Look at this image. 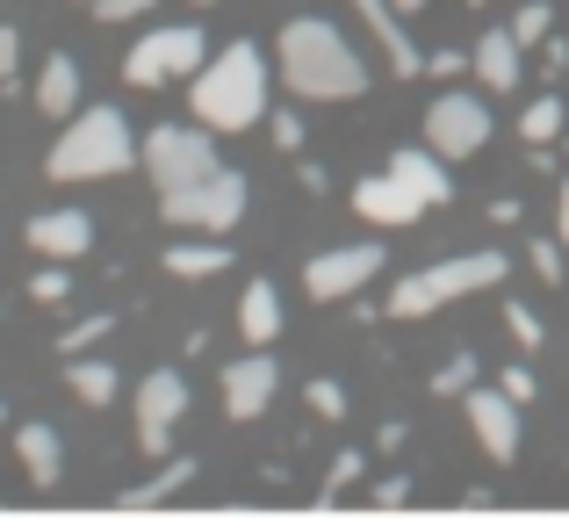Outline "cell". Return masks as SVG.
Segmentation results:
<instances>
[{"label":"cell","instance_id":"cell-37","mask_svg":"<svg viewBox=\"0 0 569 519\" xmlns=\"http://www.w3.org/2000/svg\"><path fill=\"white\" fill-rule=\"evenodd\" d=\"M14 58H22V37H14V22H0V87L14 80Z\"/></svg>","mask_w":569,"mask_h":519},{"label":"cell","instance_id":"cell-43","mask_svg":"<svg viewBox=\"0 0 569 519\" xmlns=\"http://www.w3.org/2000/svg\"><path fill=\"white\" fill-rule=\"evenodd\" d=\"M0 419H8V411H0Z\"/></svg>","mask_w":569,"mask_h":519},{"label":"cell","instance_id":"cell-9","mask_svg":"<svg viewBox=\"0 0 569 519\" xmlns=\"http://www.w3.org/2000/svg\"><path fill=\"white\" fill-rule=\"evenodd\" d=\"M426 144H432L440 159L483 152V144H490V101H483V94H455V87H447V94L426 109Z\"/></svg>","mask_w":569,"mask_h":519},{"label":"cell","instance_id":"cell-29","mask_svg":"<svg viewBox=\"0 0 569 519\" xmlns=\"http://www.w3.org/2000/svg\"><path fill=\"white\" fill-rule=\"evenodd\" d=\"M562 253H569L562 239H533V253H527V260H533V275H541L548 289H556V281H562Z\"/></svg>","mask_w":569,"mask_h":519},{"label":"cell","instance_id":"cell-25","mask_svg":"<svg viewBox=\"0 0 569 519\" xmlns=\"http://www.w3.org/2000/svg\"><path fill=\"white\" fill-rule=\"evenodd\" d=\"M519 138H527V144H556V138H562V101H556V94L527 101V116H519Z\"/></svg>","mask_w":569,"mask_h":519},{"label":"cell","instance_id":"cell-10","mask_svg":"<svg viewBox=\"0 0 569 519\" xmlns=\"http://www.w3.org/2000/svg\"><path fill=\"white\" fill-rule=\"evenodd\" d=\"M376 275H382V246H332V253H318L303 267V289L318 296V303H347V296L368 289Z\"/></svg>","mask_w":569,"mask_h":519},{"label":"cell","instance_id":"cell-5","mask_svg":"<svg viewBox=\"0 0 569 519\" xmlns=\"http://www.w3.org/2000/svg\"><path fill=\"white\" fill-rule=\"evenodd\" d=\"M246 202H252L246 173L217 167V173H202V181H188V188H167V196H159V217H167L173 231H209V239H217V231H238Z\"/></svg>","mask_w":569,"mask_h":519},{"label":"cell","instance_id":"cell-12","mask_svg":"<svg viewBox=\"0 0 569 519\" xmlns=\"http://www.w3.org/2000/svg\"><path fill=\"white\" fill-rule=\"evenodd\" d=\"M274 390H281L274 353H238V361L223 368V411H231L238 426H246V419H260V411L274 405Z\"/></svg>","mask_w":569,"mask_h":519},{"label":"cell","instance_id":"cell-30","mask_svg":"<svg viewBox=\"0 0 569 519\" xmlns=\"http://www.w3.org/2000/svg\"><path fill=\"white\" fill-rule=\"evenodd\" d=\"M303 397H310V411H318V419H347V390H339V382H325V376H318Z\"/></svg>","mask_w":569,"mask_h":519},{"label":"cell","instance_id":"cell-15","mask_svg":"<svg viewBox=\"0 0 569 519\" xmlns=\"http://www.w3.org/2000/svg\"><path fill=\"white\" fill-rule=\"evenodd\" d=\"M519 58H527V43H519L512 29H483V37H476V51H469V72L490 87V94H512L519 72H527Z\"/></svg>","mask_w":569,"mask_h":519},{"label":"cell","instance_id":"cell-23","mask_svg":"<svg viewBox=\"0 0 569 519\" xmlns=\"http://www.w3.org/2000/svg\"><path fill=\"white\" fill-rule=\"evenodd\" d=\"M194 483V455H173L159 477H144V483H130L123 491V506H159V498H173V491H188Z\"/></svg>","mask_w":569,"mask_h":519},{"label":"cell","instance_id":"cell-14","mask_svg":"<svg viewBox=\"0 0 569 519\" xmlns=\"http://www.w3.org/2000/svg\"><path fill=\"white\" fill-rule=\"evenodd\" d=\"M29 246L43 260H80V253H94V217L87 210H43V217H29Z\"/></svg>","mask_w":569,"mask_h":519},{"label":"cell","instance_id":"cell-18","mask_svg":"<svg viewBox=\"0 0 569 519\" xmlns=\"http://www.w3.org/2000/svg\"><path fill=\"white\" fill-rule=\"evenodd\" d=\"M14 462H22V477L37 483V491H51L58 469H66V440H58L51 426H22V433H14Z\"/></svg>","mask_w":569,"mask_h":519},{"label":"cell","instance_id":"cell-33","mask_svg":"<svg viewBox=\"0 0 569 519\" xmlns=\"http://www.w3.org/2000/svg\"><path fill=\"white\" fill-rule=\"evenodd\" d=\"M94 8V22H138V14H152L159 0H87Z\"/></svg>","mask_w":569,"mask_h":519},{"label":"cell","instance_id":"cell-34","mask_svg":"<svg viewBox=\"0 0 569 519\" xmlns=\"http://www.w3.org/2000/svg\"><path fill=\"white\" fill-rule=\"evenodd\" d=\"M426 72H432V80H455V72H469V51H455V43H440V51H426Z\"/></svg>","mask_w":569,"mask_h":519},{"label":"cell","instance_id":"cell-17","mask_svg":"<svg viewBox=\"0 0 569 519\" xmlns=\"http://www.w3.org/2000/svg\"><path fill=\"white\" fill-rule=\"evenodd\" d=\"M389 173H397L426 210H432V202H455V173H447V159L432 152V144H426V152H389Z\"/></svg>","mask_w":569,"mask_h":519},{"label":"cell","instance_id":"cell-3","mask_svg":"<svg viewBox=\"0 0 569 519\" xmlns=\"http://www.w3.org/2000/svg\"><path fill=\"white\" fill-rule=\"evenodd\" d=\"M130 159H138V138H130L123 109H80L66 116V138L43 159V181H116V173H130Z\"/></svg>","mask_w":569,"mask_h":519},{"label":"cell","instance_id":"cell-22","mask_svg":"<svg viewBox=\"0 0 569 519\" xmlns=\"http://www.w3.org/2000/svg\"><path fill=\"white\" fill-rule=\"evenodd\" d=\"M66 390L72 397H80V405H116V390H123V376H116V368L109 361H72V353H66Z\"/></svg>","mask_w":569,"mask_h":519},{"label":"cell","instance_id":"cell-32","mask_svg":"<svg viewBox=\"0 0 569 519\" xmlns=\"http://www.w3.org/2000/svg\"><path fill=\"white\" fill-rule=\"evenodd\" d=\"M361 469H368V455H332V477H325V498L353 491V483H361Z\"/></svg>","mask_w":569,"mask_h":519},{"label":"cell","instance_id":"cell-38","mask_svg":"<svg viewBox=\"0 0 569 519\" xmlns=\"http://www.w3.org/2000/svg\"><path fill=\"white\" fill-rule=\"evenodd\" d=\"M403 498H411V483H403V477H389V483H376V506H403Z\"/></svg>","mask_w":569,"mask_h":519},{"label":"cell","instance_id":"cell-11","mask_svg":"<svg viewBox=\"0 0 569 519\" xmlns=\"http://www.w3.org/2000/svg\"><path fill=\"white\" fill-rule=\"evenodd\" d=\"M461 411H469V426H476V448H483L498 469H512L519 462V405H512V397L490 382V390L461 397Z\"/></svg>","mask_w":569,"mask_h":519},{"label":"cell","instance_id":"cell-31","mask_svg":"<svg viewBox=\"0 0 569 519\" xmlns=\"http://www.w3.org/2000/svg\"><path fill=\"white\" fill-rule=\"evenodd\" d=\"M498 390L512 397V405H533V390H541V382H533L527 361H512V368H498Z\"/></svg>","mask_w":569,"mask_h":519},{"label":"cell","instance_id":"cell-27","mask_svg":"<svg viewBox=\"0 0 569 519\" xmlns=\"http://www.w3.org/2000/svg\"><path fill=\"white\" fill-rule=\"evenodd\" d=\"M109 332H116V318H109V310H94V318H80L72 332H58V347L80 353V347H94V339H109Z\"/></svg>","mask_w":569,"mask_h":519},{"label":"cell","instance_id":"cell-2","mask_svg":"<svg viewBox=\"0 0 569 519\" xmlns=\"http://www.w3.org/2000/svg\"><path fill=\"white\" fill-rule=\"evenodd\" d=\"M188 109L202 130H252L267 116V58L260 43H223L217 58L194 66V87H188Z\"/></svg>","mask_w":569,"mask_h":519},{"label":"cell","instance_id":"cell-4","mask_svg":"<svg viewBox=\"0 0 569 519\" xmlns=\"http://www.w3.org/2000/svg\"><path fill=\"white\" fill-rule=\"evenodd\" d=\"M476 289H505V253H455V260H432L418 275H403L389 289V318L411 325V318H432V310L461 303Z\"/></svg>","mask_w":569,"mask_h":519},{"label":"cell","instance_id":"cell-19","mask_svg":"<svg viewBox=\"0 0 569 519\" xmlns=\"http://www.w3.org/2000/svg\"><path fill=\"white\" fill-rule=\"evenodd\" d=\"M238 332H246V347H274V339H281L274 281H246V296H238Z\"/></svg>","mask_w":569,"mask_h":519},{"label":"cell","instance_id":"cell-21","mask_svg":"<svg viewBox=\"0 0 569 519\" xmlns=\"http://www.w3.org/2000/svg\"><path fill=\"white\" fill-rule=\"evenodd\" d=\"M231 267V246L223 239H181V246H167V275H181V281H209V275H223Z\"/></svg>","mask_w":569,"mask_h":519},{"label":"cell","instance_id":"cell-24","mask_svg":"<svg viewBox=\"0 0 569 519\" xmlns=\"http://www.w3.org/2000/svg\"><path fill=\"white\" fill-rule=\"evenodd\" d=\"M469 390H476V353L461 347V353H447V361L432 368V397H455V405H461Z\"/></svg>","mask_w":569,"mask_h":519},{"label":"cell","instance_id":"cell-13","mask_svg":"<svg viewBox=\"0 0 569 519\" xmlns=\"http://www.w3.org/2000/svg\"><path fill=\"white\" fill-rule=\"evenodd\" d=\"M353 210H361L376 231H403V224H418V217H426V202H418L411 188H403L397 173L382 167V173H368V181L353 188Z\"/></svg>","mask_w":569,"mask_h":519},{"label":"cell","instance_id":"cell-8","mask_svg":"<svg viewBox=\"0 0 569 519\" xmlns=\"http://www.w3.org/2000/svg\"><path fill=\"white\" fill-rule=\"evenodd\" d=\"M181 419H188V376L181 368H152V376L138 382V448L152 455V462H167Z\"/></svg>","mask_w":569,"mask_h":519},{"label":"cell","instance_id":"cell-16","mask_svg":"<svg viewBox=\"0 0 569 519\" xmlns=\"http://www.w3.org/2000/svg\"><path fill=\"white\" fill-rule=\"evenodd\" d=\"M353 14H361L368 37L389 51V72H403V80H411V72H426V51L411 43V29H403V14L389 8V0H353Z\"/></svg>","mask_w":569,"mask_h":519},{"label":"cell","instance_id":"cell-28","mask_svg":"<svg viewBox=\"0 0 569 519\" xmlns=\"http://www.w3.org/2000/svg\"><path fill=\"white\" fill-rule=\"evenodd\" d=\"M505 332H512L519 347H541V318H533V310L519 303V296H505Z\"/></svg>","mask_w":569,"mask_h":519},{"label":"cell","instance_id":"cell-26","mask_svg":"<svg viewBox=\"0 0 569 519\" xmlns=\"http://www.w3.org/2000/svg\"><path fill=\"white\" fill-rule=\"evenodd\" d=\"M548 29H556V8H548V0H527V8L512 14V37L527 43V51H533V43H548Z\"/></svg>","mask_w":569,"mask_h":519},{"label":"cell","instance_id":"cell-39","mask_svg":"<svg viewBox=\"0 0 569 519\" xmlns=\"http://www.w3.org/2000/svg\"><path fill=\"white\" fill-rule=\"evenodd\" d=\"M556 231H562V246H569V181H562V202H556Z\"/></svg>","mask_w":569,"mask_h":519},{"label":"cell","instance_id":"cell-6","mask_svg":"<svg viewBox=\"0 0 569 519\" xmlns=\"http://www.w3.org/2000/svg\"><path fill=\"white\" fill-rule=\"evenodd\" d=\"M138 159H144V173H152L159 196H167V188H188V181H202V173H217V167H223L202 123H159L152 138L138 144Z\"/></svg>","mask_w":569,"mask_h":519},{"label":"cell","instance_id":"cell-40","mask_svg":"<svg viewBox=\"0 0 569 519\" xmlns=\"http://www.w3.org/2000/svg\"><path fill=\"white\" fill-rule=\"evenodd\" d=\"M389 8H397V14H418V8H432V0H389Z\"/></svg>","mask_w":569,"mask_h":519},{"label":"cell","instance_id":"cell-42","mask_svg":"<svg viewBox=\"0 0 569 519\" xmlns=\"http://www.w3.org/2000/svg\"><path fill=\"white\" fill-rule=\"evenodd\" d=\"M469 8H490V0H469Z\"/></svg>","mask_w":569,"mask_h":519},{"label":"cell","instance_id":"cell-20","mask_svg":"<svg viewBox=\"0 0 569 519\" xmlns=\"http://www.w3.org/2000/svg\"><path fill=\"white\" fill-rule=\"evenodd\" d=\"M37 109L43 116H72V109H80V58H72V51H51V58H43V72H37Z\"/></svg>","mask_w":569,"mask_h":519},{"label":"cell","instance_id":"cell-1","mask_svg":"<svg viewBox=\"0 0 569 519\" xmlns=\"http://www.w3.org/2000/svg\"><path fill=\"white\" fill-rule=\"evenodd\" d=\"M274 58H281L289 94H303V101H353V94H368V58L353 51L347 29H332L325 14H296V22H281Z\"/></svg>","mask_w":569,"mask_h":519},{"label":"cell","instance_id":"cell-41","mask_svg":"<svg viewBox=\"0 0 569 519\" xmlns=\"http://www.w3.org/2000/svg\"><path fill=\"white\" fill-rule=\"evenodd\" d=\"M194 8H217V0H194Z\"/></svg>","mask_w":569,"mask_h":519},{"label":"cell","instance_id":"cell-35","mask_svg":"<svg viewBox=\"0 0 569 519\" xmlns=\"http://www.w3.org/2000/svg\"><path fill=\"white\" fill-rule=\"evenodd\" d=\"M29 296H37V303H66L72 296V281H66V267H43L37 281H29Z\"/></svg>","mask_w":569,"mask_h":519},{"label":"cell","instance_id":"cell-7","mask_svg":"<svg viewBox=\"0 0 569 519\" xmlns=\"http://www.w3.org/2000/svg\"><path fill=\"white\" fill-rule=\"evenodd\" d=\"M202 58H209L202 29H194V22H173V29H152L144 43H130L123 80H130V87H167V80H188Z\"/></svg>","mask_w":569,"mask_h":519},{"label":"cell","instance_id":"cell-36","mask_svg":"<svg viewBox=\"0 0 569 519\" xmlns=\"http://www.w3.org/2000/svg\"><path fill=\"white\" fill-rule=\"evenodd\" d=\"M274 144H281V152H303V116L281 109V116H274Z\"/></svg>","mask_w":569,"mask_h":519}]
</instances>
